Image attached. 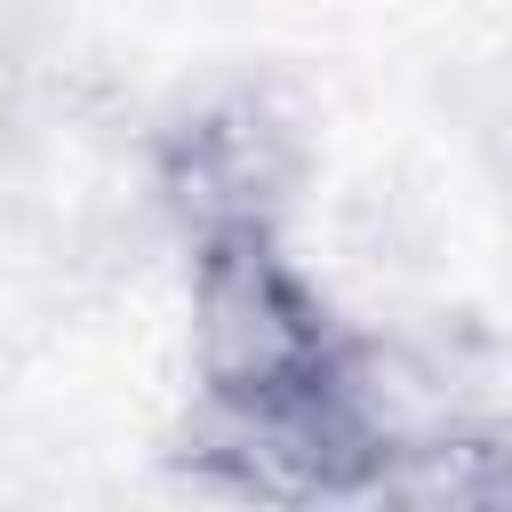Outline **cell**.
Instances as JSON below:
<instances>
[{
  "instance_id": "6da1fadb",
  "label": "cell",
  "mask_w": 512,
  "mask_h": 512,
  "mask_svg": "<svg viewBox=\"0 0 512 512\" xmlns=\"http://www.w3.org/2000/svg\"><path fill=\"white\" fill-rule=\"evenodd\" d=\"M400 448V416L384 400L376 336L352 376L304 392H184V416L160 440V464L200 496L240 504H376Z\"/></svg>"
},
{
  "instance_id": "7a4b0ae2",
  "label": "cell",
  "mask_w": 512,
  "mask_h": 512,
  "mask_svg": "<svg viewBox=\"0 0 512 512\" xmlns=\"http://www.w3.org/2000/svg\"><path fill=\"white\" fill-rule=\"evenodd\" d=\"M136 168L176 248L216 232H288L320 176V128L280 80L232 72L152 112Z\"/></svg>"
},
{
  "instance_id": "3957f363",
  "label": "cell",
  "mask_w": 512,
  "mask_h": 512,
  "mask_svg": "<svg viewBox=\"0 0 512 512\" xmlns=\"http://www.w3.org/2000/svg\"><path fill=\"white\" fill-rule=\"evenodd\" d=\"M368 336L304 272L288 232H216L184 248V368L192 392H304L352 376Z\"/></svg>"
},
{
  "instance_id": "277c9868",
  "label": "cell",
  "mask_w": 512,
  "mask_h": 512,
  "mask_svg": "<svg viewBox=\"0 0 512 512\" xmlns=\"http://www.w3.org/2000/svg\"><path fill=\"white\" fill-rule=\"evenodd\" d=\"M376 504H512V424L496 416H464V408H432L400 432L384 496Z\"/></svg>"
}]
</instances>
